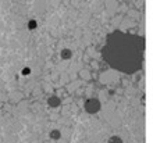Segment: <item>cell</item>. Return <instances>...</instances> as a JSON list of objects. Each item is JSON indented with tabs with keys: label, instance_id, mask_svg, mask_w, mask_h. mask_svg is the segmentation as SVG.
I'll return each instance as SVG.
<instances>
[{
	"label": "cell",
	"instance_id": "4",
	"mask_svg": "<svg viewBox=\"0 0 153 143\" xmlns=\"http://www.w3.org/2000/svg\"><path fill=\"white\" fill-rule=\"evenodd\" d=\"M50 136H52V138H54V139H57V138H60V132H59V131H53Z\"/></svg>",
	"mask_w": 153,
	"mask_h": 143
},
{
	"label": "cell",
	"instance_id": "2",
	"mask_svg": "<svg viewBox=\"0 0 153 143\" xmlns=\"http://www.w3.org/2000/svg\"><path fill=\"white\" fill-rule=\"evenodd\" d=\"M49 104H50L52 107H57V106L60 104V100L57 99V97H50V99H49Z\"/></svg>",
	"mask_w": 153,
	"mask_h": 143
},
{
	"label": "cell",
	"instance_id": "5",
	"mask_svg": "<svg viewBox=\"0 0 153 143\" xmlns=\"http://www.w3.org/2000/svg\"><path fill=\"white\" fill-rule=\"evenodd\" d=\"M70 54H71V52H68V50H64V52H63V59H68Z\"/></svg>",
	"mask_w": 153,
	"mask_h": 143
},
{
	"label": "cell",
	"instance_id": "1",
	"mask_svg": "<svg viewBox=\"0 0 153 143\" xmlns=\"http://www.w3.org/2000/svg\"><path fill=\"white\" fill-rule=\"evenodd\" d=\"M99 108H100V103H99L96 99H89L88 102H86V104H85V110L88 113H91V114L97 113Z\"/></svg>",
	"mask_w": 153,
	"mask_h": 143
},
{
	"label": "cell",
	"instance_id": "3",
	"mask_svg": "<svg viewBox=\"0 0 153 143\" xmlns=\"http://www.w3.org/2000/svg\"><path fill=\"white\" fill-rule=\"evenodd\" d=\"M107 143H123V140H121L118 136H111Z\"/></svg>",
	"mask_w": 153,
	"mask_h": 143
}]
</instances>
